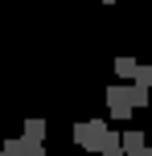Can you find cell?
Masks as SVG:
<instances>
[{
	"mask_svg": "<svg viewBox=\"0 0 152 156\" xmlns=\"http://www.w3.org/2000/svg\"><path fill=\"white\" fill-rule=\"evenodd\" d=\"M148 144V136L144 132H136V127H128V132H119V148L123 156H140V148Z\"/></svg>",
	"mask_w": 152,
	"mask_h": 156,
	"instance_id": "3",
	"label": "cell"
},
{
	"mask_svg": "<svg viewBox=\"0 0 152 156\" xmlns=\"http://www.w3.org/2000/svg\"><path fill=\"white\" fill-rule=\"evenodd\" d=\"M107 107H111V119H132V103H128V86H107Z\"/></svg>",
	"mask_w": 152,
	"mask_h": 156,
	"instance_id": "2",
	"label": "cell"
},
{
	"mask_svg": "<svg viewBox=\"0 0 152 156\" xmlns=\"http://www.w3.org/2000/svg\"><path fill=\"white\" fill-rule=\"evenodd\" d=\"M0 152H4V156H25V136H21V140H8V144H0Z\"/></svg>",
	"mask_w": 152,
	"mask_h": 156,
	"instance_id": "8",
	"label": "cell"
},
{
	"mask_svg": "<svg viewBox=\"0 0 152 156\" xmlns=\"http://www.w3.org/2000/svg\"><path fill=\"white\" fill-rule=\"evenodd\" d=\"M82 156H95V152H82Z\"/></svg>",
	"mask_w": 152,
	"mask_h": 156,
	"instance_id": "12",
	"label": "cell"
},
{
	"mask_svg": "<svg viewBox=\"0 0 152 156\" xmlns=\"http://www.w3.org/2000/svg\"><path fill=\"white\" fill-rule=\"evenodd\" d=\"M103 4H115V0H103Z\"/></svg>",
	"mask_w": 152,
	"mask_h": 156,
	"instance_id": "11",
	"label": "cell"
},
{
	"mask_svg": "<svg viewBox=\"0 0 152 156\" xmlns=\"http://www.w3.org/2000/svg\"><path fill=\"white\" fill-rule=\"evenodd\" d=\"M0 156H4V152H0Z\"/></svg>",
	"mask_w": 152,
	"mask_h": 156,
	"instance_id": "14",
	"label": "cell"
},
{
	"mask_svg": "<svg viewBox=\"0 0 152 156\" xmlns=\"http://www.w3.org/2000/svg\"><path fill=\"white\" fill-rule=\"evenodd\" d=\"M148 148H152V144H148Z\"/></svg>",
	"mask_w": 152,
	"mask_h": 156,
	"instance_id": "13",
	"label": "cell"
},
{
	"mask_svg": "<svg viewBox=\"0 0 152 156\" xmlns=\"http://www.w3.org/2000/svg\"><path fill=\"white\" fill-rule=\"evenodd\" d=\"M140 156H152V148H148V144H144V148H140Z\"/></svg>",
	"mask_w": 152,
	"mask_h": 156,
	"instance_id": "10",
	"label": "cell"
},
{
	"mask_svg": "<svg viewBox=\"0 0 152 156\" xmlns=\"http://www.w3.org/2000/svg\"><path fill=\"white\" fill-rule=\"evenodd\" d=\"M45 132H49V123H45V119H25V127H21L25 144H45Z\"/></svg>",
	"mask_w": 152,
	"mask_h": 156,
	"instance_id": "4",
	"label": "cell"
},
{
	"mask_svg": "<svg viewBox=\"0 0 152 156\" xmlns=\"http://www.w3.org/2000/svg\"><path fill=\"white\" fill-rule=\"evenodd\" d=\"M148 86H140V82H128V103H132V107H148Z\"/></svg>",
	"mask_w": 152,
	"mask_h": 156,
	"instance_id": "6",
	"label": "cell"
},
{
	"mask_svg": "<svg viewBox=\"0 0 152 156\" xmlns=\"http://www.w3.org/2000/svg\"><path fill=\"white\" fill-rule=\"evenodd\" d=\"M136 58H132V54H119V58H115V78H123V82H132V74H136Z\"/></svg>",
	"mask_w": 152,
	"mask_h": 156,
	"instance_id": "5",
	"label": "cell"
},
{
	"mask_svg": "<svg viewBox=\"0 0 152 156\" xmlns=\"http://www.w3.org/2000/svg\"><path fill=\"white\" fill-rule=\"evenodd\" d=\"M132 82H140V86H148V90H152V62H148V66H136Z\"/></svg>",
	"mask_w": 152,
	"mask_h": 156,
	"instance_id": "7",
	"label": "cell"
},
{
	"mask_svg": "<svg viewBox=\"0 0 152 156\" xmlns=\"http://www.w3.org/2000/svg\"><path fill=\"white\" fill-rule=\"evenodd\" d=\"M25 156H45V148L41 144H25Z\"/></svg>",
	"mask_w": 152,
	"mask_h": 156,
	"instance_id": "9",
	"label": "cell"
},
{
	"mask_svg": "<svg viewBox=\"0 0 152 156\" xmlns=\"http://www.w3.org/2000/svg\"><path fill=\"white\" fill-rule=\"evenodd\" d=\"M74 144L82 152H107V148H119V132L107 127V119H78L74 123Z\"/></svg>",
	"mask_w": 152,
	"mask_h": 156,
	"instance_id": "1",
	"label": "cell"
}]
</instances>
